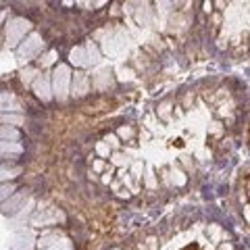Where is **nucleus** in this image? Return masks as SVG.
<instances>
[{"mask_svg":"<svg viewBox=\"0 0 250 250\" xmlns=\"http://www.w3.org/2000/svg\"><path fill=\"white\" fill-rule=\"evenodd\" d=\"M182 250H200V246H198V244H188V246L182 248Z\"/></svg>","mask_w":250,"mask_h":250,"instance_id":"4","label":"nucleus"},{"mask_svg":"<svg viewBox=\"0 0 250 250\" xmlns=\"http://www.w3.org/2000/svg\"><path fill=\"white\" fill-rule=\"evenodd\" d=\"M113 221H115L113 208H111V207H104V208H100L98 213L94 215V219H92V229H96V231H106V229L113 228Z\"/></svg>","mask_w":250,"mask_h":250,"instance_id":"2","label":"nucleus"},{"mask_svg":"<svg viewBox=\"0 0 250 250\" xmlns=\"http://www.w3.org/2000/svg\"><path fill=\"white\" fill-rule=\"evenodd\" d=\"M244 192H246V198H248V205H250V173L244 177Z\"/></svg>","mask_w":250,"mask_h":250,"instance_id":"3","label":"nucleus"},{"mask_svg":"<svg viewBox=\"0 0 250 250\" xmlns=\"http://www.w3.org/2000/svg\"><path fill=\"white\" fill-rule=\"evenodd\" d=\"M115 106H117V103L113 98L98 96V98L90 100V103H85L82 106V113H85V115H104V113H111Z\"/></svg>","mask_w":250,"mask_h":250,"instance_id":"1","label":"nucleus"},{"mask_svg":"<svg viewBox=\"0 0 250 250\" xmlns=\"http://www.w3.org/2000/svg\"><path fill=\"white\" fill-rule=\"evenodd\" d=\"M248 138H250V136H248Z\"/></svg>","mask_w":250,"mask_h":250,"instance_id":"5","label":"nucleus"}]
</instances>
